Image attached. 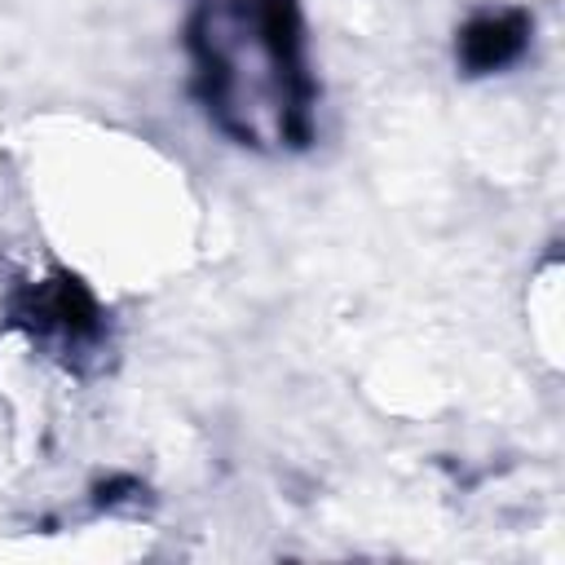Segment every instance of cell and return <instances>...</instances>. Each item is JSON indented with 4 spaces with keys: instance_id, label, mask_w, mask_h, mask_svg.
<instances>
[{
    "instance_id": "6da1fadb",
    "label": "cell",
    "mask_w": 565,
    "mask_h": 565,
    "mask_svg": "<svg viewBox=\"0 0 565 565\" xmlns=\"http://www.w3.org/2000/svg\"><path fill=\"white\" fill-rule=\"evenodd\" d=\"M199 88L243 146H291L309 128V79L291 0H203L194 18Z\"/></svg>"
}]
</instances>
